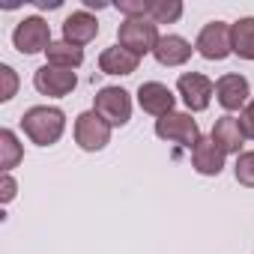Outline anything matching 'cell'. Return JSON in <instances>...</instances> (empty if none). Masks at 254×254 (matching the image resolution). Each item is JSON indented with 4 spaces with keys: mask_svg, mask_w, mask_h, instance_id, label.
I'll return each mask as SVG.
<instances>
[{
    "mask_svg": "<svg viewBox=\"0 0 254 254\" xmlns=\"http://www.w3.org/2000/svg\"><path fill=\"white\" fill-rule=\"evenodd\" d=\"M177 90L186 102L189 111H206L209 102H212V93H215V84L200 75V72H183L180 81H177Z\"/></svg>",
    "mask_w": 254,
    "mask_h": 254,
    "instance_id": "cell-8",
    "label": "cell"
},
{
    "mask_svg": "<svg viewBox=\"0 0 254 254\" xmlns=\"http://www.w3.org/2000/svg\"><path fill=\"white\" fill-rule=\"evenodd\" d=\"M233 174H236V183H242L245 189H254V150L236 156V168H233Z\"/></svg>",
    "mask_w": 254,
    "mask_h": 254,
    "instance_id": "cell-21",
    "label": "cell"
},
{
    "mask_svg": "<svg viewBox=\"0 0 254 254\" xmlns=\"http://www.w3.org/2000/svg\"><path fill=\"white\" fill-rule=\"evenodd\" d=\"M138 105L153 117H168V114H174L177 96H174L171 87H165L159 81H147V84L138 87Z\"/></svg>",
    "mask_w": 254,
    "mask_h": 254,
    "instance_id": "cell-11",
    "label": "cell"
},
{
    "mask_svg": "<svg viewBox=\"0 0 254 254\" xmlns=\"http://www.w3.org/2000/svg\"><path fill=\"white\" fill-rule=\"evenodd\" d=\"M15 191H18L15 180H12L9 174H3V183H0V200H3V203H9V200L15 197Z\"/></svg>",
    "mask_w": 254,
    "mask_h": 254,
    "instance_id": "cell-25",
    "label": "cell"
},
{
    "mask_svg": "<svg viewBox=\"0 0 254 254\" xmlns=\"http://www.w3.org/2000/svg\"><path fill=\"white\" fill-rule=\"evenodd\" d=\"M248 96H251L248 78H242L239 72H227L215 81V99L224 111H242L248 105Z\"/></svg>",
    "mask_w": 254,
    "mask_h": 254,
    "instance_id": "cell-10",
    "label": "cell"
},
{
    "mask_svg": "<svg viewBox=\"0 0 254 254\" xmlns=\"http://www.w3.org/2000/svg\"><path fill=\"white\" fill-rule=\"evenodd\" d=\"M21 129L36 147H51L60 141L63 129H66V114L60 108H51V105H36V108L24 111Z\"/></svg>",
    "mask_w": 254,
    "mask_h": 254,
    "instance_id": "cell-1",
    "label": "cell"
},
{
    "mask_svg": "<svg viewBox=\"0 0 254 254\" xmlns=\"http://www.w3.org/2000/svg\"><path fill=\"white\" fill-rule=\"evenodd\" d=\"M99 36V21H96V15H90L87 9H78V12H72V15H66V21H63V39L69 42V45H87V42H93Z\"/></svg>",
    "mask_w": 254,
    "mask_h": 254,
    "instance_id": "cell-13",
    "label": "cell"
},
{
    "mask_svg": "<svg viewBox=\"0 0 254 254\" xmlns=\"http://www.w3.org/2000/svg\"><path fill=\"white\" fill-rule=\"evenodd\" d=\"M45 54H48V66H60V69H78L84 63V48L69 45L66 39L51 42V48Z\"/></svg>",
    "mask_w": 254,
    "mask_h": 254,
    "instance_id": "cell-17",
    "label": "cell"
},
{
    "mask_svg": "<svg viewBox=\"0 0 254 254\" xmlns=\"http://www.w3.org/2000/svg\"><path fill=\"white\" fill-rule=\"evenodd\" d=\"M75 141L87 153H99L111 144V123H105L96 111H84L75 120Z\"/></svg>",
    "mask_w": 254,
    "mask_h": 254,
    "instance_id": "cell-6",
    "label": "cell"
},
{
    "mask_svg": "<svg viewBox=\"0 0 254 254\" xmlns=\"http://www.w3.org/2000/svg\"><path fill=\"white\" fill-rule=\"evenodd\" d=\"M183 15V3L180 0H150V21L153 24H174Z\"/></svg>",
    "mask_w": 254,
    "mask_h": 254,
    "instance_id": "cell-20",
    "label": "cell"
},
{
    "mask_svg": "<svg viewBox=\"0 0 254 254\" xmlns=\"http://www.w3.org/2000/svg\"><path fill=\"white\" fill-rule=\"evenodd\" d=\"M224 150L212 141V138H200L191 147V168L203 177H218L224 171Z\"/></svg>",
    "mask_w": 254,
    "mask_h": 254,
    "instance_id": "cell-12",
    "label": "cell"
},
{
    "mask_svg": "<svg viewBox=\"0 0 254 254\" xmlns=\"http://www.w3.org/2000/svg\"><path fill=\"white\" fill-rule=\"evenodd\" d=\"M159 24H153L150 18H126L117 30V45H123L126 51H132L138 57H144L147 51H156L159 45Z\"/></svg>",
    "mask_w": 254,
    "mask_h": 254,
    "instance_id": "cell-2",
    "label": "cell"
},
{
    "mask_svg": "<svg viewBox=\"0 0 254 254\" xmlns=\"http://www.w3.org/2000/svg\"><path fill=\"white\" fill-rule=\"evenodd\" d=\"M117 9L126 18H147L150 15V3H147V0H120Z\"/></svg>",
    "mask_w": 254,
    "mask_h": 254,
    "instance_id": "cell-23",
    "label": "cell"
},
{
    "mask_svg": "<svg viewBox=\"0 0 254 254\" xmlns=\"http://www.w3.org/2000/svg\"><path fill=\"white\" fill-rule=\"evenodd\" d=\"M21 156H24V150H21L15 132L12 129H3V132H0V168H3V174H9L21 162Z\"/></svg>",
    "mask_w": 254,
    "mask_h": 254,
    "instance_id": "cell-19",
    "label": "cell"
},
{
    "mask_svg": "<svg viewBox=\"0 0 254 254\" xmlns=\"http://www.w3.org/2000/svg\"><path fill=\"white\" fill-rule=\"evenodd\" d=\"M194 48L206 60H224L227 54H233V24H224V21L203 24V30L197 33Z\"/></svg>",
    "mask_w": 254,
    "mask_h": 254,
    "instance_id": "cell-5",
    "label": "cell"
},
{
    "mask_svg": "<svg viewBox=\"0 0 254 254\" xmlns=\"http://www.w3.org/2000/svg\"><path fill=\"white\" fill-rule=\"evenodd\" d=\"M224 153H236L239 156V150H242V141H245V132H242V126H239V120L236 117H218L215 120V126H212V135H209Z\"/></svg>",
    "mask_w": 254,
    "mask_h": 254,
    "instance_id": "cell-16",
    "label": "cell"
},
{
    "mask_svg": "<svg viewBox=\"0 0 254 254\" xmlns=\"http://www.w3.org/2000/svg\"><path fill=\"white\" fill-rule=\"evenodd\" d=\"M0 102H9L12 96H15V90H18V75H15V69L12 66H0Z\"/></svg>",
    "mask_w": 254,
    "mask_h": 254,
    "instance_id": "cell-22",
    "label": "cell"
},
{
    "mask_svg": "<svg viewBox=\"0 0 254 254\" xmlns=\"http://www.w3.org/2000/svg\"><path fill=\"white\" fill-rule=\"evenodd\" d=\"M75 84H78V78H75L72 69H60V66H48V63L42 69H36V75H33V87L42 96H51V99L69 96L75 90Z\"/></svg>",
    "mask_w": 254,
    "mask_h": 254,
    "instance_id": "cell-9",
    "label": "cell"
},
{
    "mask_svg": "<svg viewBox=\"0 0 254 254\" xmlns=\"http://www.w3.org/2000/svg\"><path fill=\"white\" fill-rule=\"evenodd\" d=\"M93 111L114 126H126L132 120V96L126 93L123 87H102L96 96H93Z\"/></svg>",
    "mask_w": 254,
    "mask_h": 254,
    "instance_id": "cell-3",
    "label": "cell"
},
{
    "mask_svg": "<svg viewBox=\"0 0 254 254\" xmlns=\"http://www.w3.org/2000/svg\"><path fill=\"white\" fill-rule=\"evenodd\" d=\"M239 126H242L245 138H254V99L242 108V114H239Z\"/></svg>",
    "mask_w": 254,
    "mask_h": 254,
    "instance_id": "cell-24",
    "label": "cell"
},
{
    "mask_svg": "<svg viewBox=\"0 0 254 254\" xmlns=\"http://www.w3.org/2000/svg\"><path fill=\"white\" fill-rule=\"evenodd\" d=\"M191 51H194V48H191L189 39H183V36H177V33H168V36L159 39L153 57H156L162 66H183V63H189Z\"/></svg>",
    "mask_w": 254,
    "mask_h": 254,
    "instance_id": "cell-14",
    "label": "cell"
},
{
    "mask_svg": "<svg viewBox=\"0 0 254 254\" xmlns=\"http://www.w3.org/2000/svg\"><path fill=\"white\" fill-rule=\"evenodd\" d=\"M156 135L162 141H174V144H183V147H194L203 135L197 129V120H191V114H183V111H174L168 117H159L156 120Z\"/></svg>",
    "mask_w": 254,
    "mask_h": 254,
    "instance_id": "cell-4",
    "label": "cell"
},
{
    "mask_svg": "<svg viewBox=\"0 0 254 254\" xmlns=\"http://www.w3.org/2000/svg\"><path fill=\"white\" fill-rule=\"evenodd\" d=\"M138 63H141V57L126 51L123 45H111L99 54V69L105 75H132L138 69Z\"/></svg>",
    "mask_w": 254,
    "mask_h": 254,
    "instance_id": "cell-15",
    "label": "cell"
},
{
    "mask_svg": "<svg viewBox=\"0 0 254 254\" xmlns=\"http://www.w3.org/2000/svg\"><path fill=\"white\" fill-rule=\"evenodd\" d=\"M12 45L21 54H39L51 48V24L39 15H30L24 21H18V27L12 30Z\"/></svg>",
    "mask_w": 254,
    "mask_h": 254,
    "instance_id": "cell-7",
    "label": "cell"
},
{
    "mask_svg": "<svg viewBox=\"0 0 254 254\" xmlns=\"http://www.w3.org/2000/svg\"><path fill=\"white\" fill-rule=\"evenodd\" d=\"M233 54L254 60V18H239L233 24Z\"/></svg>",
    "mask_w": 254,
    "mask_h": 254,
    "instance_id": "cell-18",
    "label": "cell"
}]
</instances>
